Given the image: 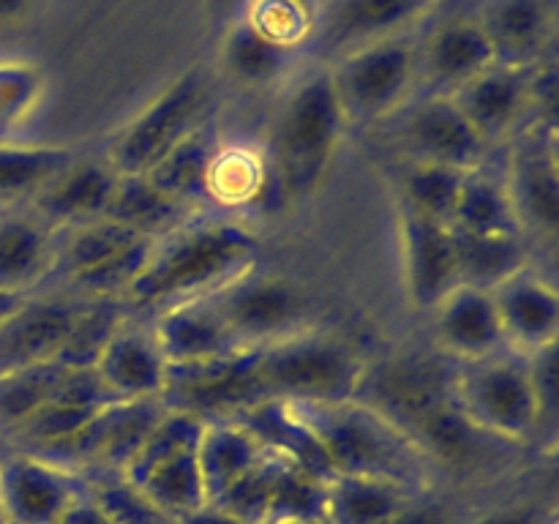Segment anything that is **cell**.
<instances>
[{"instance_id": "1", "label": "cell", "mask_w": 559, "mask_h": 524, "mask_svg": "<svg viewBox=\"0 0 559 524\" xmlns=\"http://www.w3.org/2000/svg\"><path fill=\"white\" fill-rule=\"evenodd\" d=\"M260 238L233 218H194L186 227L164 235L142 276L123 298L136 311H162L164 306L202 298L254 271Z\"/></svg>"}, {"instance_id": "2", "label": "cell", "mask_w": 559, "mask_h": 524, "mask_svg": "<svg viewBox=\"0 0 559 524\" xmlns=\"http://www.w3.org/2000/svg\"><path fill=\"white\" fill-rule=\"evenodd\" d=\"M293 407L320 437L333 473L391 478L415 491H424L431 484L435 464L418 442L391 415L371 407L364 398Z\"/></svg>"}, {"instance_id": "3", "label": "cell", "mask_w": 559, "mask_h": 524, "mask_svg": "<svg viewBox=\"0 0 559 524\" xmlns=\"http://www.w3.org/2000/svg\"><path fill=\"white\" fill-rule=\"evenodd\" d=\"M347 120L338 107L331 74L314 69L300 76L276 109L267 164L287 200H309L322 189L342 147Z\"/></svg>"}, {"instance_id": "4", "label": "cell", "mask_w": 559, "mask_h": 524, "mask_svg": "<svg viewBox=\"0 0 559 524\" xmlns=\"http://www.w3.org/2000/svg\"><path fill=\"white\" fill-rule=\"evenodd\" d=\"M366 371L369 360L355 344L320 327L257 347L254 360L260 398H282L293 404L358 398Z\"/></svg>"}, {"instance_id": "5", "label": "cell", "mask_w": 559, "mask_h": 524, "mask_svg": "<svg viewBox=\"0 0 559 524\" xmlns=\"http://www.w3.org/2000/svg\"><path fill=\"white\" fill-rule=\"evenodd\" d=\"M451 398L480 434L502 445H538V402L524 355L506 349L453 364Z\"/></svg>"}, {"instance_id": "6", "label": "cell", "mask_w": 559, "mask_h": 524, "mask_svg": "<svg viewBox=\"0 0 559 524\" xmlns=\"http://www.w3.org/2000/svg\"><path fill=\"white\" fill-rule=\"evenodd\" d=\"M347 126H377L402 112L418 87V38L413 33L353 49L328 66Z\"/></svg>"}, {"instance_id": "7", "label": "cell", "mask_w": 559, "mask_h": 524, "mask_svg": "<svg viewBox=\"0 0 559 524\" xmlns=\"http://www.w3.org/2000/svg\"><path fill=\"white\" fill-rule=\"evenodd\" d=\"M202 112H205V82L200 71H189L169 82L123 129L115 131L104 158L120 175H145L164 153L173 151L186 134L205 123Z\"/></svg>"}, {"instance_id": "8", "label": "cell", "mask_w": 559, "mask_h": 524, "mask_svg": "<svg viewBox=\"0 0 559 524\" xmlns=\"http://www.w3.org/2000/svg\"><path fill=\"white\" fill-rule=\"evenodd\" d=\"M240 347L257 349L309 331L311 300L298 282L249 271L213 293Z\"/></svg>"}, {"instance_id": "9", "label": "cell", "mask_w": 559, "mask_h": 524, "mask_svg": "<svg viewBox=\"0 0 559 524\" xmlns=\"http://www.w3.org/2000/svg\"><path fill=\"white\" fill-rule=\"evenodd\" d=\"M391 120H396V145L402 162L437 164V167L469 172L489 164L495 153L480 140L451 96L420 93Z\"/></svg>"}, {"instance_id": "10", "label": "cell", "mask_w": 559, "mask_h": 524, "mask_svg": "<svg viewBox=\"0 0 559 524\" xmlns=\"http://www.w3.org/2000/svg\"><path fill=\"white\" fill-rule=\"evenodd\" d=\"M502 175L524 238L551 243L559 227L557 131L527 126L511 140V158Z\"/></svg>"}, {"instance_id": "11", "label": "cell", "mask_w": 559, "mask_h": 524, "mask_svg": "<svg viewBox=\"0 0 559 524\" xmlns=\"http://www.w3.org/2000/svg\"><path fill=\"white\" fill-rule=\"evenodd\" d=\"M431 5L435 0H320L309 41L336 60L366 44L409 33Z\"/></svg>"}, {"instance_id": "12", "label": "cell", "mask_w": 559, "mask_h": 524, "mask_svg": "<svg viewBox=\"0 0 559 524\" xmlns=\"http://www.w3.org/2000/svg\"><path fill=\"white\" fill-rule=\"evenodd\" d=\"M399 254L404 295L413 311L429 314L459 287L456 240L448 224L429 222L399 207Z\"/></svg>"}, {"instance_id": "13", "label": "cell", "mask_w": 559, "mask_h": 524, "mask_svg": "<svg viewBox=\"0 0 559 524\" xmlns=\"http://www.w3.org/2000/svg\"><path fill=\"white\" fill-rule=\"evenodd\" d=\"M530 74L533 69L495 63L451 96L491 151L516 140L533 123Z\"/></svg>"}, {"instance_id": "14", "label": "cell", "mask_w": 559, "mask_h": 524, "mask_svg": "<svg viewBox=\"0 0 559 524\" xmlns=\"http://www.w3.org/2000/svg\"><path fill=\"white\" fill-rule=\"evenodd\" d=\"M82 495L76 473L36 453L3 451L0 505L9 524H58L66 508Z\"/></svg>"}, {"instance_id": "15", "label": "cell", "mask_w": 559, "mask_h": 524, "mask_svg": "<svg viewBox=\"0 0 559 524\" xmlns=\"http://www.w3.org/2000/svg\"><path fill=\"white\" fill-rule=\"evenodd\" d=\"M495 63V49L473 14L445 16L418 41V87L431 96H453Z\"/></svg>"}, {"instance_id": "16", "label": "cell", "mask_w": 559, "mask_h": 524, "mask_svg": "<svg viewBox=\"0 0 559 524\" xmlns=\"http://www.w3.org/2000/svg\"><path fill=\"white\" fill-rule=\"evenodd\" d=\"M497 317H500L506 347L511 353L530 355L555 347L559 338V293L549 276L535 265L522 267L491 289Z\"/></svg>"}, {"instance_id": "17", "label": "cell", "mask_w": 559, "mask_h": 524, "mask_svg": "<svg viewBox=\"0 0 559 524\" xmlns=\"http://www.w3.org/2000/svg\"><path fill=\"white\" fill-rule=\"evenodd\" d=\"M93 371L115 402L162 398L167 391L169 364L156 342L151 322L126 317L98 353Z\"/></svg>"}, {"instance_id": "18", "label": "cell", "mask_w": 559, "mask_h": 524, "mask_svg": "<svg viewBox=\"0 0 559 524\" xmlns=\"http://www.w3.org/2000/svg\"><path fill=\"white\" fill-rule=\"evenodd\" d=\"M120 172L107 158H71L52 180L25 202L44 224L63 233L80 224L96 222L107 213Z\"/></svg>"}, {"instance_id": "19", "label": "cell", "mask_w": 559, "mask_h": 524, "mask_svg": "<svg viewBox=\"0 0 559 524\" xmlns=\"http://www.w3.org/2000/svg\"><path fill=\"white\" fill-rule=\"evenodd\" d=\"M429 320L437 349L451 364H469L508 349L489 289L459 284L429 311Z\"/></svg>"}, {"instance_id": "20", "label": "cell", "mask_w": 559, "mask_h": 524, "mask_svg": "<svg viewBox=\"0 0 559 524\" xmlns=\"http://www.w3.org/2000/svg\"><path fill=\"white\" fill-rule=\"evenodd\" d=\"M151 327L169 366L205 364L246 349L233 336L213 295L164 306L153 314Z\"/></svg>"}, {"instance_id": "21", "label": "cell", "mask_w": 559, "mask_h": 524, "mask_svg": "<svg viewBox=\"0 0 559 524\" xmlns=\"http://www.w3.org/2000/svg\"><path fill=\"white\" fill-rule=\"evenodd\" d=\"M58 233L25 202L0 205V287L16 295H36L55 273Z\"/></svg>"}, {"instance_id": "22", "label": "cell", "mask_w": 559, "mask_h": 524, "mask_svg": "<svg viewBox=\"0 0 559 524\" xmlns=\"http://www.w3.org/2000/svg\"><path fill=\"white\" fill-rule=\"evenodd\" d=\"M85 298H31L0 325V374L52 360Z\"/></svg>"}, {"instance_id": "23", "label": "cell", "mask_w": 559, "mask_h": 524, "mask_svg": "<svg viewBox=\"0 0 559 524\" xmlns=\"http://www.w3.org/2000/svg\"><path fill=\"white\" fill-rule=\"evenodd\" d=\"M475 20L484 27L497 63L533 69L546 60L555 33L551 0H484Z\"/></svg>"}, {"instance_id": "24", "label": "cell", "mask_w": 559, "mask_h": 524, "mask_svg": "<svg viewBox=\"0 0 559 524\" xmlns=\"http://www.w3.org/2000/svg\"><path fill=\"white\" fill-rule=\"evenodd\" d=\"M251 437L262 445V451L314 478H333V464L322 448L320 437L311 431V426L300 418L298 409L282 398H260L249 404L240 413L233 415Z\"/></svg>"}, {"instance_id": "25", "label": "cell", "mask_w": 559, "mask_h": 524, "mask_svg": "<svg viewBox=\"0 0 559 524\" xmlns=\"http://www.w3.org/2000/svg\"><path fill=\"white\" fill-rule=\"evenodd\" d=\"M420 491L391 478L374 475L336 473L325 484V522L328 524H385Z\"/></svg>"}, {"instance_id": "26", "label": "cell", "mask_w": 559, "mask_h": 524, "mask_svg": "<svg viewBox=\"0 0 559 524\" xmlns=\"http://www.w3.org/2000/svg\"><path fill=\"white\" fill-rule=\"evenodd\" d=\"M194 207L164 194L147 175H120L104 216L145 238H164L197 218Z\"/></svg>"}, {"instance_id": "27", "label": "cell", "mask_w": 559, "mask_h": 524, "mask_svg": "<svg viewBox=\"0 0 559 524\" xmlns=\"http://www.w3.org/2000/svg\"><path fill=\"white\" fill-rule=\"evenodd\" d=\"M265 451L260 442L233 418L207 420L200 442H197V464L207 502H216L233 484H238L249 469L262 462Z\"/></svg>"}, {"instance_id": "28", "label": "cell", "mask_w": 559, "mask_h": 524, "mask_svg": "<svg viewBox=\"0 0 559 524\" xmlns=\"http://www.w3.org/2000/svg\"><path fill=\"white\" fill-rule=\"evenodd\" d=\"M218 145L222 142L216 140L211 126L200 123L173 151L164 153L145 175L167 196L200 211V205L207 202V175Z\"/></svg>"}, {"instance_id": "29", "label": "cell", "mask_w": 559, "mask_h": 524, "mask_svg": "<svg viewBox=\"0 0 559 524\" xmlns=\"http://www.w3.org/2000/svg\"><path fill=\"white\" fill-rule=\"evenodd\" d=\"M451 229L473 235H522L516 207L508 194L506 175L491 172L489 164L464 172Z\"/></svg>"}, {"instance_id": "30", "label": "cell", "mask_w": 559, "mask_h": 524, "mask_svg": "<svg viewBox=\"0 0 559 524\" xmlns=\"http://www.w3.org/2000/svg\"><path fill=\"white\" fill-rule=\"evenodd\" d=\"M459 284L478 289H495L513 273L533 265L530 262V240L522 235H473L456 233Z\"/></svg>"}, {"instance_id": "31", "label": "cell", "mask_w": 559, "mask_h": 524, "mask_svg": "<svg viewBox=\"0 0 559 524\" xmlns=\"http://www.w3.org/2000/svg\"><path fill=\"white\" fill-rule=\"evenodd\" d=\"M295 49L282 47L257 31L246 16H235L222 44V63L235 82L246 87H267L289 69Z\"/></svg>"}, {"instance_id": "32", "label": "cell", "mask_w": 559, "mask_h": 524, "mask_svg": "<svg viewBox=\"0 0 559 524\" xmlns=\"http://www.w3.org/2000/svg\"><path fill=\"white\" fill-rule=\"evenodd\" d=\"M167 413L164 398H134V402H112L98 413V467L123 473L134 458L145 437L151 434L158 418Z\"/></svg>"}, {"instance_id": "33", "label": "cell", "mask_w": 559, "mask_h": 524, "mask_svg": "<svg viewBox=\"0 0 559 524\" xmlns=\"http://www.w3.org/2000/svg\"><path fill=\"white\" fill-rule=\"evenodd\" d=\"M271 180L265 153L249 145H218L207 175V202L222 207L254 205Z\"/></svg>"}, {"instance_id": "34", "label": "cell", "mask_w": 559, "mask_h": 524, "mask_svg": "<svg viewBox=\"0 0 559 524\" xmlns=\"http://www.w3.org/2000/svg\"><path fill=\"white\" fill-rule=\"evenodd\" d=\"M74 158L69 147L0 142V205L27 202Z\"/></svg>"}, {"instance_id": "35", "label": "cell", "mask_w": 559, "mask_h": 524, "mask_svg": "<svg viewBox=\"0 0 559 524\" xmlns=\"http://www.w3.org/2000/svg\"><path fill=\"white\" fill-rule=\"evenodd\" d=\"M464 172L437 164L402 162L399 172V207L429 222L451 227Z\"/></svg>"}, {"instance_id": "36", "label": "cell", "mask_w": 559, "mask_h": 524, "mask_svg": "<svg viewBox=\"0 0 559 524\" xmlns=\"http://www.w3.org/2000/svg\"><path fill=\"white\" fill-rule=\"evenodd\" d=\"M136 238H145V235L131 233V229L120 227L118 222H112L107 216L80 224V227L63 229V233H58V262H55V273H60L66 278L80 276V273L91 271V267L102 265L104 260L118 254L120 249H126Z\"/></svg>"}, {"instance_id": "37", "label": "cell", "mask_w": 559, "mask_h": 524, "mask_svg": "<svg viewBox=\"0 0 559 524\" xmlns=\"http://www.w3.org/2000/svg\"><path fill=\"white\" fill-rule=\"evenodd\" d=\"M126 317L123 300H85L52 360L69 371L93 369L102 347Z\"/></svg>"}, {"instance_id": "38", "label": "cell", "mask_w": 559, "mask_h": 524, "mask_svg": "<svg viewBox=\"0 0 559 524\" xmlns=\"http://www.w3.org/2000/svg\"><path fill=\"white\" fill-rule=\"evenodd\" d=\"M205 424L207 420L200 418V415L167 407V413L158 418V424L153 426L151 434L145 437L140 451L134 453V458L126 464L120 475H126V478L136 484L151 469H156L158 464L169 462V458L180 456V453L197 451V442H200L202 431H205Z\"/></svg>"}, {"instance_id": "39", "label": "cell", "mask_w": 559, "mask_h": 524, "mask_svg": "<svg viewBox=\"0 0 559 524\" xmlns=\"http://www.w3.org/2000/svg\"><path fill=\"white\" fill-rule=\"evenodd\" d=\"M325 484L278 458L271 486V502L262 524L325 522Z\"/></svg>"}, {"instance_id": "40", "label": "cell", "mask_w": 559, "mask_h": 524, "mask_svg": "<svg viewBox=\"0 0 559 524\" xmlns=\"http://www.w3.org/2000/svg\"><path fill=\"white\" fill-rule=\"evenodd\" d=\"M136 486H142V491L175 519L186 516V513L197 511L207 502L197 451L180 453V456L158 464L145 478L136 480Z\"/></svg>"}, {"instance_id": "41", "label": "cell", "mask_w": 559, "mask_h": 524, "mask_svg": "<svg viewBox=\"0 0 559 524\" xmlns=\"http://www.w3.org/2000/svg\"><path fill=\"white\" fill-rule=\"evenodd\" d=\"M63 371L55 360H44L0 374V437L52 398Z\"/></svg>"}, {"instance_id": "42", "label": "cell", "mask_w": 559, "mask_h": 524, "mask_svg": "<svg viewBox=\"0 0 559 524\" xmlns=\"http://www.w3.org/2000/svg\"><path fill=\"white\" fill-rule=\"evenodd\" d=\"M44 96V76L27 60H0V142H14L36 115Z\"/></svg>"}, {"instance_id": "43", "label": "cell", "mask_w": 559, "mask_h": 524, "mask_svg": "<svg viewBox=\"0 0 559 524\" xmlns=\"http://www.w3.org/2000/svg\"><path fill=\"white\" fill-rule=\"evenodd\" d=\"M246 20L287 49H298L311 38L314 5L306 0H249Z\"/></svg>"}, {"instance_id": "44", "label": "cell", "mask_w": 559, "mask_h": 524, "mask_svg": "<svg viewBox=\"0 0 559 524\" xmlns=\"http://www.w3.org/2000/svg\"><path fill=\"white\" fill-rule=\"evenodd\" d=\"M91 497L112 519V524H178V519L169 516L162 505H156L142 491V486H136L134 480L120 473L98 480Z\"/></svg>"}, {"instance_id": "45", "label": "cell", "mask_w": 559, "mask_h": 524, "mask_svg": "<svg viewBox=\"0 0 559 524\" xmlns=\"http://www.w3.org/2000/svg\"><path fill=\"white\" fill-rule=\"evenodd\" d=\"M276 464L278 458L265 453L262 462L257 464L254 469H249L238 484L229 486L213 505L224 508V511H229L233 516H238L240 522L246 524H262L267 516V502H271V486L273 475H276Z\"/></svg>"}, {"instance_id": "46", "label": "cell", "mask_w": 559, "mask_h": 524, "mask_svg": "<svg viewBox=\"0 0 559 524\" xmlns=\"http://www.w3.org/2000/svg\"><path fill=\"white\" fill-rule=\"evenodd\" d=\"M535 402H538V445L555 448L559 429V393H557V344L544 353L530 355Z\"/></svg>"}, {"instance_id": "47", "label": "cell", "mask_w": 559, "mask_h": 524, "mask_svg": "<svg viewBox=\"0 0 559 524\" xmlns=\"http://www.w3.org/2000/svg\"><path fill=\"white\" fill-rule=\"evenodd\" d=\"M551 519L557 516L546 511V508L533 505V502H522V505L500 508V511L486 513V516H480L473 524H549Z\"/></svg>"}, {"instance_id": "48", "label": "cell", "mask_w": 559, "mask_h": 524, "mask_svg": "<svg viewBox=\"0 0 559 524\" xmlns=\"http://www.w3.org/2000/svg\"><path fill=\"white\" fill-rule=\"evenodd\" d=\"M385 524H451V513L440 502H424L418 497Z\"/></svg>"}, {"instance_id": "49", "label": "cell", "mask_w": 559, "mask_h": 524, "mask_svg": "<svg viewBox=\"0 0 559 524\" xmlns=\"http://www.w3.org/2000/svg\"><path fill=\"white\" fill-rule=\"evenodd\" d=\"M58 524H112V519L102 511V505L93 500L91 491H82V495L66 508V513L60 516Z\"/></svg>"}, {"instance_id": "50", "label": "cell", "mask_w": 559, "mask_h": 524, "mask_svg": "<svg viewBox=\"0 0 559 524\" xmlns=\"http://www.w3.org/2000/svg\"><path fill=\"white\" fill-rule=\"evenodd\" d=\"M178 524H246V522H240L238 516H233V513L224 511V508L213 505V502H205V505L197 508V511L180 516Z\"/></svg>"}, {"instance_id": "51", "label": "cell", "mask_w": 559, "mask_h": 524, "mask_svg": "<svg viewBox=\"0 0 559 524\" xmlns=\"http://www.w3.org/2000/svg\"><path fill=\"white\" fill-rule=\"evenodd\" d=\"M27 298H31V295H16L0 287V325H3L5 320H11V317L22 309V303H25Z\"/></svg>"}, {"instance_id": "52", "label": "cell", "mask_w": 559, "mask_h": 524, "mask_svg": "<svg viewBox=\"0 0 559 524\" xmlns=\"http://www.w3.org/2000/svg\"><path fill=\"white\" fill-rule=\"evenodd\" d=\"M27 5H31V0H0V25L20 20Z\"/></svg>"}, {"instance_id": "53", "label": "cell", "mask_w": 559, "mask_h": 524, "mask_svg": "<svg viewBox=\"0 0 559 524\" xmlns=\"http://www.w3.org/2000/svg\"><path fill=\"white\" fill-rule=\"evenodd\" d=\"M216 3L222 5L224 11H233V14H235V11H238L240 5H246V3H249V0H216Z\"/></svg>"}, {"instance_id": "54", "label": "cell", "mask_w": 559, "mask_h": 524, "mask_svg": "<svg viewBox=\"0 0 559 524\" xmlns=\"http://www.w3.org/2000/svg\"><path fill=\"white\" fill-rule=\"evenodd\" d=\"M0 524H9V522H5V513H3V505H0Z\"/></svg>"}, {"instance_id": "55", "label": "cell", "mask_w": 559, "mask_h": 524, "mask_svg": "<svg viewBox=\"0 0 559 524\" xmlns=\"http://www.w3.org/2000/svg\"><path fill=\"white\" fill-rule=\"evenodd\" d=\"M0 458H3V437H0Z\"/></svg>"}, {"instance_id": "56", "label": "cell", "mask_w": 559, "mask_h": 524, "mask_svg": "<svg viewBox=\"0 0 559 524\" xmlns=\"http://www.w3.org/2000/svg\"><path fill=\"white\" fill-rule=\"evenodd\" d=\"M306 3H311V5H314V9H317V3H320V0H306Z\"/></svg>"}, {"instance_id": "57", "label": "cell", "mask_w": 559, "mask_h": 524, "mask_svg": "<svg viewBox=\"0 0 559 524\" xmlns=\"http://www.w3.org/2000/svg\"><path fill=\"white\" fill-rule=\"evenodd\" d=\"M304 524H328V522H304Z\"/></svg>"}, {"instance_id": "58", "label": "cell", "mask_w": 559, "mask_h": 524, "mask_svg": "<svg viewBox=\"0 0 559 524\" xmlns=\"http://www.w3.org/2000/svg\"><path fill=\"white\" fill-rule=\"evenodd\" d=\"M549 524H557V519H551V522Z\"/></svg>"}, {"instance_id": "59", "label": "cell", "mask_w": 559, "mask_h": 524, "mask_svg": "<svg viewBox=\"0 0 559 524\" xmlns=\"http://www.w3.org/2000/svg\"><path fill=\"white\" fill-rule=\"evenodd\" d=\"M435 3H437V0H435Z\"/></svg>"}]
</instances>
